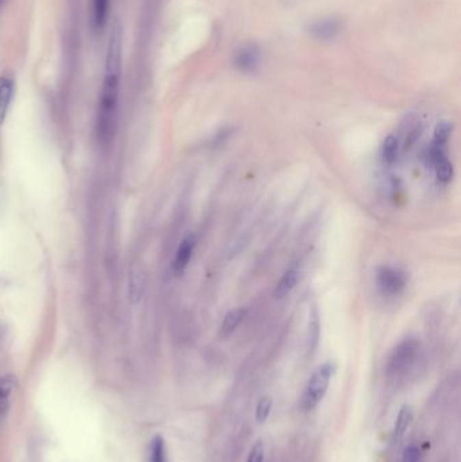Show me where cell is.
Returning a JSON list of instances; mask_svg holds the SVG:
<instances>
[{
    "mask_svg": "<svg viewBox=\"0 0 461 462\" xmlns=\"http://www.w3.org/2000/svg\"><path fill=\"white\" fill-rule=\"evenodd\" d=\"M118 91H119V72L105 70L97 120V133L102 144H107L108 141H111L115 131Z\"/></svg>",
    "mask_w": 461,
    "mask_h": 462,
    "instance_id": "cell-1",
    "label": "cell"
},
{
    "mask_svg": "<svg viewBox=\"0 0 461 462\" xmlns=\"http://www.w3.org/2000/svg\"><path fill=\"white\" fill-rule=\"evenodd\" d=\"M336 372V365L332 361L319 365L308 380V387L303 396V406L306 410L315 409L323 399L330 380Z\"/></svg>",
    "mask_w": 461,
    "mask_h": 462,
    "instance_id": "cell-2",
    "label": "cell"
},
{
    "mask_svg": "<svg viewBox=\"0 0 461 462\" xmlns=\"http://www.w3.org/2000/svg\"><path fill=\"white\" fill-rule=\"evenodd\" d=\"M408 273L399 268L384 265L376 272V283L380 291L387 296H397L408 287Z\"/></svg>",
    "mask_w": 461,
    "mask_h": 462,
    "instance_id": "cell-3",
    "label": "cell"
},
{
    "mask_svg": "<svg viewBox=\"0 0 461 462\" xmlns=\"http://www.w3.org/2000/svg\"><path fill=\"white\" fill-rule=\"evenodd\" d=\"M418 350H419V344L414 338H409L401 342L390 359V363H388L390 374L393 376L405 374L414 365L415 359L418 357Z\"/></svg>",
    "mask_w": 461,
    "mask_h": 462,
    "instance_id": "cell-4",
    "label": "cell"
},
{
    "mask_svg": "<svg viewBox=\"0 0 461 462\" xmlns=\"http://www.w3.org/2000/svg\"><path fill=\"white\" fill-rule=\"evenodd\" d=\"M260 60H261V51L258 49V47L253 44L241 47L234 54L236 68L245 73L256 70Z\"/></svg>",
    "mask_w": 461,
    "mask_h": 462,
    "instance_id": "cell-5",
    "label": "cell"
},
{
    "mask_svg": "<svg viewBox=\"0 0 461 462\" xmlns=\"http://www.w3.org/2000/svg\"><path fill=\"white\" fill-rule=\"evenodd\" d=\"M308 33L316 40L329 41L341 33V22L336 18H323L312 22L308 26Z\"/></svg>",
    "mask_w": 461,
    "mask_h": 462,
    "instance_id": "cell-6",
    "label": "cell"
},
{
    "mask_svg": "<svg viewBox=\"0 0 461 462\" xmlns=\"http://www.w3.org/2000/svg\"><path fill=\"white\" fill-rule=\"evenodd\" d=\"M121 29L118 25H114L112 31L108 38L107 58H105V70L108 72H119L121 70Z\"/></svg>",
    "mask_w": 461,
    "mask_h": 462,
    "instance_id": "cell-7",
    "label": "cell"
},
{
    "mask_svg": "<svg viewBox=\"0 0 461 462\" xmlns=\"http://www.w3.org/2000/svg\"><path fill=\"white\" fill-rule=\"evenodd\" d=\"M195 245H197V238L195 235H188L186 240H183V242L180 244L176 256L173 259V270L175 273H182L184 272V269L188 266V262L192 257V253L195 251Z\"/></svg>",
    "mask_w": 461,
    "mask_h": 462,
    "instance_id": "cell-8",
    "label": "cell"
},
{
    "mask_svg": "<svg viewBox=\"0 0 461 462\" xmlns=\"http://www.w3.org/2000/svg\"><path fill=\"white\" fill-rule=\"evenodd\" d=\"M247 316V309L245 308H234L232 311H229L222 323H221V327H219V337L221 338H226L229 335H232L237 329L238 326L244 322Z\"/></svg>",
    "mask_w": 461,
    "mask_h": 462,
    "instance_id": "cell-9",
    "label": "cell"
},
{
    "mask_svg": "<svg viewBox=\"0 0 461 462\" xmlns=\"http://www.w3.org/2000/svg\"><path fill=\"white\" fill-rule=\"evenodd\" d=\"M299 277H301V272L299 269L297 268H290L284 274L283 277L280 279V281L277 283L276 285V290H275V298L282 300L284 299L286 296H288L291 294V291L297 287L298 281H299Z\"/></svg>",
    "mask_w": 461,
    "mask_h": 462,
    "instance_id": "cell-10",
    "label": "cell"
},
{
    "mask_svg": "<svg viewBox=\"0 0 461 462\" xmlns=\"http://www.w3.org/2000/svg\"><path fill=\"white\" fill-rule=\"evenodd\" d=\"M411 419H412V410L410 406H403L397 416V422H395L394 431H393V442L395 445H398L405 437V433L408 427L410 426Z\"/></svg>",
    "mask_w": 461,
    "mask_h": 462,
    "instance_id": "cell-11",
    "label": "cell"
},
{
    "mask_svg": "<svg viewBox=\"0 0 461 462\" xmlns=\"http://www.w3.org/2000/svg\"><path fill=\"white\" fill-rule=\"evenodd\" d=\"M453 125L449 120H441L434 130V137H433V142H432V148L437 149V151H444L447 152V145L452 133Z\"/></svg>",
    "mask_w": 461,
    "mask_h": 462,
    "instance_id": "cell-12",
    "label": "cell"
},
{
    "mask_svg": "<svg viewBox=\"0 0 461 462\" xmlns=\"http://www.w3.org/2000/svg\"><path fill=\"white\" fill-rule=\"evenodd\" d=\"M15 388V378L11 374L0 377V416H4L10 409L11 395Z\"/></svg>",
    "mask_w": 461,
    "mask_h": 462,
    "instance_id": "cell-13",
    "label": "cell"
},
{
    "mask_svg": "<svg viewBox=\"0 0 461 462\" xmlns=\"http://www.w3.org/2000/svg\"><path fill=\"white\" fill-rule=\"evenodd\" d=\"M14 94V84L10 79H0V125L4 122Z\"/></svg>",
    "mask_w": 461,
    "mask_h": 462,
    "instance_id": "cell-14",
    "label": "cell"
},
{
    "mask_svg": "<svg viewBox=\"0 0 461 462\" xmlns=\"http://www.w3.org/2000/svg\"><path fill=\"white\" fill-rule=\"evenodd\" d=\"M433 168H434V172H436V177L440 183L448 184L453 179L455 169H453V165H452V162L449 161L448 157H444V158L438 159L433 165Z\"/></svg>",
    "mask_w": 461,
    "mask_h": 462,
    "instance_id": "cell-15",
    "label": "cell"
},
{
    "mask_svg": "<svg viewBox=\"0 0 461 462\" xmlns=\"http://www.w3.org/2000/svg\"><path fill=\"white\" fill-rule=\"evenodd\" d=\"M399 141L394 136H388L382 146V158L386 164H394L399 154Z\"/></svg>",
    "mask_w": 461,
    "mask_h": 462,
    "instance_id": "cell-16",
    "label": "cell"
},
{
    "mask_svg": "<svg viewBox=\"0 0 461 462\" xmlns=\"http://www.w3.org/2000/svg\"><path fill=\"white\" fill-rule=\"evenodd\" d=\"M149 461L151 462H166V449L165 442L161 437H154L151 444V452H149Z\"/></svg>",
    "mask_w": 461,
    "mask_h": 462,
    "instance_id": "cell-17",
    "label": "cell"
},
{
    "mask_svg": "<svg viewBox=\"0 0 461 462\" xmlns=\"http://www.w3.org/2000/svg\"><path fill=\"white\" fill-rule=\"evenodd\" d=\"M107 10H108V0H94V15L98 27H102L105 22Z\"/></svg>",
    "mask_w": 461,
    "mask_h": 462,
    "instance_id": "cell-18",
    "label": "cell"
},
{
    "mask_svg": "<svg viewBox=\"0 0 461 462\" xmlns=\"http://www.w3.org/2000/svg\"><path fill=\"white\" fill-rule=\"evenodd\" d=\"M272 411V400L269 398H262L258 405H257L256 409V420L258 423H264L268 418H269V413Z\"/></svg>",
    "mask_w": 461,
    "mask_h": 462,
    "instance_id": "cell-19",
    "label": "cell"
},
{
    "mask_svg": "<svg viewBox=\"0 0 461 462\" xmlns=\"http://www.w3.org/2000/svg\"><path fill=\"white\" fill-rule=\"evenodd\" d=\"M402 462H422V456L416 445L411 444L405 449L402 454Z\"/></svg>",
    "mask_w": 461,
    "mask_h": 462,
    "instance_id": "cell-20",
    "label": "cell"
},
{
    "mask_svg": "<svg viewBox=\"0 0 461 462\" xmlns=\"http://www.w3.org/2000/svg\"><path fill=\"white\" fill-rule=\"evenodd\" d=\"M421 131H422V129L419 126H414L412 129L409 130L408 137L403 142V151H410L411 148L414 146V144L416 142V140L421 137Z\"/></svg>",
    "mask_w": 461,
    "mask_h": 462,
    "instance_id": "cell-21",
    "label": "cell"
},
{
    "mask_svg": "<svg viewBox=\"0 0 461 462\" xmlns=\"http://www.w3.org/2000/svg\"><path fill=\"white\" fill-rule=\"evenodd\" d=\"M264 456H265V448L264 444L261 441L256 442L249 453V459L248 462H262L264 461Z\"/></svg>",
    "mask_w": 461,
    "mask_h": 462,
    "instance_id": "cell-22",
    "label": "cell"
}]
</instances>
